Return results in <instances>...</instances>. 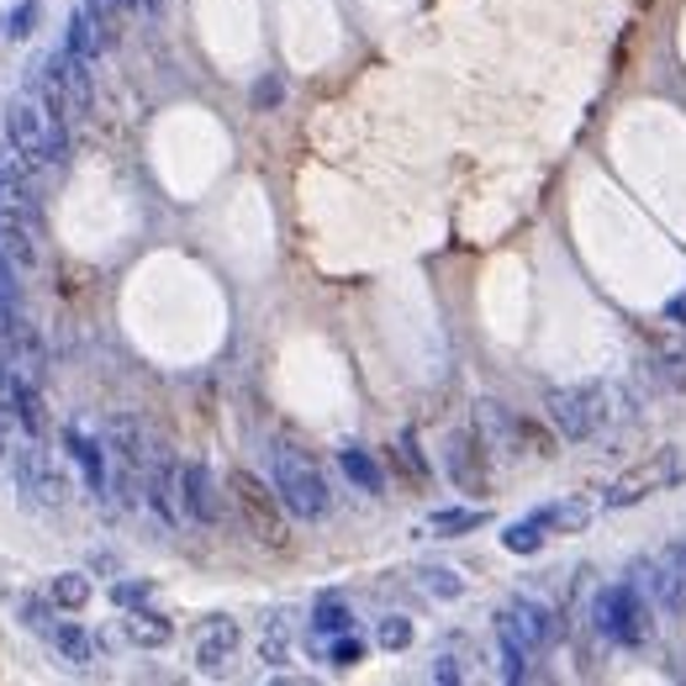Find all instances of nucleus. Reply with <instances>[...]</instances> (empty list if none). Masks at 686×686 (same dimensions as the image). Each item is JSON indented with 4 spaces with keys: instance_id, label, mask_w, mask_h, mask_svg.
I'll use <instances>...</instances> for the list:
<instances>
[{
    "instance_id": "nucleus-1",
    "label": "nucleus",
    "mask_w": 686,
    "mask_h": 686,
    "mask_svg": "<svg viewBox=\"0 0 686 686\" xmlns=\"http://www.w3.org/2000/svg\"><path fill=\"white\" fill-rule=\"evenodd\" d=\"M63 117H69V112H63L59 101L43 85H32L5 106V138H11V149L22 153L32 170H48V164H59L63 153H69Z\"/></svg>"
},
{
    "instance_id": "nucleus-2",
    "label": "nucleus",
    "mask_w": 686,
    "mask_h": 686,
    "mask_svg": "<svg viewBox=\"0 0 686 686\" xmlns=\"http://www.w3.org/2000/svg\"><path fill=\"white\" fill-rule=\"evenodd\" d=\"M106 460H112V497L121 508H143V491H149V433L143 422L117 412L112 428H106Z\"/></svg>"
},
{
    "instance_id": "nucleus-3",
    "label": "nucleus",
    "mask_w": 686,
    "mask_h": 686,
    "mask_svg": "<svg viewBox=\"0 0 686 686\" xmlns=\"http://www.w3.org/2000/svg\"><path fill=\"white\" fill-rule=\"evenodd\" d=\"M592 624H597L602 639H613V644H624V650H639V644L650 639L655 613H650V602L639 597L633 581H613V586H602L597 602H592Z\"/></svg>"
},
{
    "instance_id": "nucleus-4",
    "label": "nucleus",
    "mask_w": 686,
    "mask_h": 686,
    "mask_svg": "<svg viewBox=\"0 0 686 686\" xmlns=\"http://www.w3.org/2000/svg\"><path fill=\"white\" fill-rule=\"evenodd\" d=\"M269 476H275V491H280V502H286L291 518L312 523V518H323L333 508V491H328V480H323V470L306 454H297V449H275Z\"/></svg>"
},
{
    "instance_id": "nucleus-5",
    "label": "nucleus",
    "mask_w": 686,
    "mask_h": 686,
    "mask_svg": "<svg viewBox=\"0 0 686 686\" xmlns=\"http://www.w3.org/2000/svg\"><path fill=\"white\" fill-rule=\"evenodd\" d=\"M228 491H233V508H239L243 528L259 538L265 549H286V502H280V491L265 486V480L254 476V470H233L228 476Z\"/></svg>"
},
{
    "instance_id": "nucleus-6",
    "label": "nucleus",
    "mask_w": 686,
    "mask_h": 686,
    "mask_svg": "<svg viewBox=\"0 0 686 686\" xmlns=\"http://www.w3.org/2000/svg\"><path fill=\"white\" fill-rule=\"evenodd\" d=\"M544 412H549V422H555V433L570 439V444L597 439L602 422L613 418V412H607V386H560V391H549Z\"/></svg>"
},
{
    "instance_id": "nucleus-7",
    "label": "nucleus",
    "mask_w": 686,
    "mask_h": 686,
    "mask_svg": "<svg viewBox=\"0 0 686 686\" xmlns=\"http://www.w3.org/2000/svg\"><path fill=\"white\" fill-rule=\"evenodd\" d=\"M11 470H16V486L27 491L37 508L54 512V508H63V502H69V480H63L59 460H54V454H43L37 444H22V449H16Z\"/></svg>"
},
{
    "instance_id": "nucleus-8",
    "label": "nucleus",
    "mask_w": 686,
    "mask_h": 686,
    "mask_svg": "<svg viewBox=\"0 0 686 686\" xmlns=\"http://www.w3.org/2000/svg\"><path fill=\"white\" fill-rule=\"evenodd\" d=\"M497 628H508V633L523 644V650H528V655H544V650L560 639V618H555V613H549L538 597H512L508 607H502Z\"/></svg>"
},
{
    "instance_id": "nucleus-9",
    "label": "nucleus",
    "mask_w": 686,
    "mask_h": 686,
    "mask_svg": "<svg viewBox=\"0 0 686 686\" xmlns=\"http://www.w3.org/2000/svg\"><path fill=\"white\" fill-rule=\"evenodd\" d=\"M486 454H491V449L476 439V428H460V433L444 439V470L465 497H480V491H486Z\"/></svg>"
},
{
    "instance_id": "nucleus-10",
    "label": "nucleus",
    "mask_w": 686,
    "mask_h": 686,
    "mask_svg": "<svg viewBox=\"0 0 686 686\" xmlns=\"http://www.w3.org/2000/svg\"><path fill=\"white\" fill-rule=\"evenodd\" d=\"M179 512H185L190 523H207V528L222 523V491H217V480H211V470L201 460H196V465H179Z\"/></svg>"
},
{
    "instance_id": "nucleus-11",
    "label": "nucleus",
    "mask_w": 686,
    "mask_h": 686,
    "mask_svg": "<svg viewBox=\"0 0 686 686\" xmlns=\"http://www.w3.org/2000/svg\"><path fill=\"white\" fill-rule=\"evenodd\" d=\"M650 592L665 613H686V544H665L650 560Z\"/></svg>"
},
{
    "instance_id": "nucleus-12",
    "label": "nucleus",
    "mask_w": 686,
    "mask_h": 686,
    "mask_svg": "<svg viewBox=\"0 0 686 686\" xmlns=\"http://www.w3.org/2000/svg\"><path fill=\"white\" fill-rule=\"evenodd\" d=\"M143 508L164 523V528H175L179 518V470L170 465V454L164 449H153V460H149V491H143Z\"/></svg>"
},
{
    "instance_id": "nucleus-13",
    "label": "nucleus",
    "mask_w": 686,
    "mask_h": 686,
    "mask_svg": "<svg viewBox=\"0 0 686 686\" xmlns=\"http://www.w3.org/2000/svg\"><path fill=\"white\" fill-rule=\"evenodd\" d=\"M233 650H239V624L233 618H207V624L196 628V665L201 671H222L228 660H233Z\"/></svg>"
},
{
    "instance_id": "nucleus-14",
    "label": "nucleus",
    "mask_w": 686,
    "mask_h": 686,
    "mask_svg": "<svg viewBox=\"0 0 686 686\" xmlns=\"http://www.w3.org/2000/svg\"><path fill=\"white\" fill-rule=\"evenodd\" d=\"M63 449L74 454V465L85 470V486L101 497L106 486H112V460H106V444L101 439H90V433H80V428H63Z\"/></svg>"
},
{
    "instance_id": "nucleus-15",
    "label": "nucleus",
    "mask_w": 686,
    "mask_h": 686,
    "mask_svg": "<svg viewBox=\"0 0 686 686\" xmlns=\"http://www.w3.org/2000/svg\"><path fill=\"white\" fill-rule=\"evenodd\" d=\"M544 534H549V508L523 518V523H508V528H502V544H508L512 555H538V549H544Z\"/></svg>"
},
{
    "instance_id": "nucleus-16",
    "label": "nucleus",
    "mask_w": 686,
    "mask_h": 686,
    "mask_svg": "<svg viewBox=\"0 0 686 686\" xmlns=\"http://www.w3.org/2000/svg\"><path fill=\"white\" fill-rule=\"evenodd\" d=\"M127 639H132L138 650H164V644L175 639V624L159 618V613H132V618H127Z\"/></svg>"
},
{
    "instance_id": "nucleus-17",
    "label": "nucleus",
    "mask_w": 686,
    "mask_h": 686,
    "mask_svg": "<svg viewBox=\"0 0 686 686\" xmlns=\"http://www.w3.org/2000/svg\"><path fill=\"white\" fill-rule=\"evenodd\" d=\"M338 465H344V476L354 480L359 491H370V497H381V491H386V476H381V465H375V460H370L364 449H344V454H338Z\"/></svg>"
},
{
    "instance_id": "nucleus-18",
    "label": "nucleus",
    "mask_w": 686,
    "mask_h": 686,
    "mask_svg": "<svg viewBox=\"0 0 686 686\" xmlns=\"http://www.w3.org/2000/svg\"><path fill=\"white\" fill-rule=\"evenodd\" d=\"M48 602H54L59 613H80V607L90 602V575H85V570H63V575H54Z\"/></svg>"
},
{
    "instance_id": "nucleus-19",
    "label": "nucleus",
    "mask_w": 686,
    "mask_h": 686,
    "mask_svg": "<svg viewBox=\"0 0 686 686\" xmlns=\"http://www.w3.org/2000/svg\"><path fill=\"white\" fill-rule=\"evenodd\" d=\"M54 650H59L69 665H90V655H95V644H90V633L80 624H54Z\"/></svg>"
},
{
    "instance_id": "nucleus-20",
    "label": "nucleus",
    "mask_w": 686,
    "mask_h": 686,
    "mask_svg": "<svg viewBox=\"0 0 686 686\" xmlns=\"http://www.w3.org/2000/svg\"><path fill=\"white\" fill-rule=\"evenodd\" d=\"M480 523H486V512H476V508H444V512H433V518H428V534H439V538L476 534Z\"/></svg>"
},
{
    "instance_id": "nucleus-21",
    "label": "nucleus",
    "mask_w": 686,
    "mask_h": 686,
    "mask_svg": "<svg viewBox=\"0 0 686 686\" xmlns=\"http://www.w3.org/2000/svg\"><path fill=\"white\" fill-rule=\"evenodd\" d=\"M349 628H354V613H349L338 597L312 607V633H317V639H338V633H349Z\"/></svg>"
},
{
    "instance_id": "nucleus-22",
    "label": "nucleus",
    "mask_w": 686,
    "mask_h": 686,
    "mask_svg": "<svg viewBox=\"0 0 686 686\" xmlns=\"http://www.w3.org/2000/svg\"><path fill=\"white\" fill-rule=\"evenodd\" d=\"M259 655H265V665H286V655H291V628H286V613H275V618L265 624Z\"/></svg>"
},
{
    "instance_id": "nucleus-23",
    "label": "nucleus",
    "mask_w": 686,
    "mask_h": 686,
    "mask_svg": "<svg viewBox=\"0 0 686 686\" xmlns=\"http://www.w3.org/2000/svg\"><path fill=\"white\" fill-rule=\"evenodd\" d=\"M655 381L671 391L686 386V344H671V349H660L655 354Z\"/></svg>"
},
{
    "instance_id": "nucleus-24",
    "label": "nucleus",
    "mask_w": 686,
    "mask_h": 686,
    "mask_svg": "<svg viewBox=\"0 0 686 686\" xmlns=\"http://www.w3.org/2000/svg\"><path fill=\"white\" fill-rule=\"evenodd\" d=\"M497 644H502V676H508V682H528V660L534 655L512 639L508 628H497Z\"/></svg>"
},
{
    "instance_id": "nucleus-25",
    "label": "nucleus",
    "mask_w": 686,
    "mask_h": 686,
    "mask_svg": "<svg viewBox=\"0 0 686 686\" xmlns=\"http://www.w3.org/2000/svg\"><path fill=\"white\" fill-rule=\"evenodd\" d=\"M422 586L433 592V597H465V581H460V570H449V566H422Z\"/></svg>"
},
{
    "instance_id": "nucleus-26",
    "label": "nucleus",
    "mask_w": 686,
    "mask_h": 686,
    "mask_svg": "<svg viewBox=\"0 0 686 686\" xmlns=\"http://www.w3.org/2000/svg\"><path fill=\"white\" fill-rule=\"evenodd\" d=\"M375 639H381V650H391V655H402V650L412 644V624H407L402 613H391V618H381V628H375Z\"/></svg>"
},
{
    "instance_id": "nucleus-27",
    "label": "nucleus",
    "mask_w": 686,
    "mask_h": 686,
    "mask_svg": "<svg viewBox=\"0 0 686 686\" xmlns=\"http://www.w3.org/2000/svg\"><path fill=\"white\" fill-rule=\"evenodd\" d=\"M586 518H592V508L586 502H560V508H549V528H586Z\"/></svg>"
},
{
    "instance_id": "nucleus-28",
    "label": "nucleus",
    "mask_w": 686,
    "mask_h": 686,
    "mask_svg": "<svg viewBox=\"0 0 686 686\" xmlns=\"http://www.w3.org/2000/svg\"><path fill=\"white\" fill-rule=\"evenodd\" d=\"M286 101V85H280V74H265L259 85H254V112H269V106H280Z\"/></svg>"
},
{
    "instance_id": "nucleus-29",
    "label": "nucleus",
    "mask_w": 686,
    "mask_h": 686,
    "mask_svg": "<svg viewBox=\"0 0 686 686\" xmlns=\"http://www.w3.org/2000/svg\"><path fill=\"white\" fill-rule=\"evenodd\" d=\"M149 581H117V586H112V602H117V607H143V602H149Z\"/></svg>"
},
{
    "instance_id": "nucleus-30",
    "label": "nucleus",
    "mask_w": 686,
    "mask_h": 686,
    "mask_svg": "<svg viewBox=\"0 0 686 686\" xmlns=\"http://www.w3.org/2000/svg\"><path fill=\"white\" fill-rule=\"evenodd\" d=\"M359 655H364V644H359L354 633H338V639L328 644V660H333V665H359Z\"/></svg>"
},
{
    "instance_id": "nucleus-31",
    "label": "nucleus",
    "mask_w": 686,
    "mask_h": 686,
    "mask_svg": "<svg viewBox=\"0 0 686 686\" xmlns=\"http://www.w3.org/2000/svg\"><path fill=\"white\" fill-rule=\"evenodd\" d=\"M22 618H27V628H37V633H54V624H59V618H54V613H48V602H22Z\"/></svg>"
},
{
    "instance_id": "nucleus-32",
    "label": "nucleus",
    "mask_w": 686,
    "mask_h": 686,
    "mask_svg": "<svg viewBox=\"0 0 686 686\" xmlns=\"http://www.w3.org/2000/svg\"><path fill=\"white\" fill-rule=\"evenodd\" d=\"M32 22H37V0H22V5L11 11V37H27Z\"/></svg>"
},
{
    "instance_id": "nucleus-33",
    "label": "nucleus",
    "mask_w": 686,
    "mask_h": 686,
    "mask_svg": "<svg viewBox=\"0 0 686 686\" xmlns=\"http://www.w3.org/2000/svg\"><path fill=\"white\" fill-rule=\"evenodd\" d=\"M0 297L16 301V259L5 254V243H0Z\"/></svg>"
},
{
    "instance_id": "nucleus-34",
    "label": "nucleus",
    "mask_w": 686,
    "mask_h": 686,
    "mask_svg": "<svg viewBox=\"0 0 686 686\" xmlns=\"http://www.w3.org/2000/svg\"><path fill=\"white\" fill-rule=\"evenodd\" d=\"M433 682H444V686L460 682V660H454V655H439V660H433Z\"/></svg>"
},
{
    "instance_id": "nucleus-35",
    "label": "nucleus",
    "mask_w": 686,
    "mask_h": 686,
    "mask_svg": "<svg viewBox=\"0 0 686 686\" xmlns=\"http://www.w3.org/2000/svg\"><path fill=\"white\" fill-rule=\"evenodd\" d=\"M112 5H143V0H112Z\"/></svg>"
}]
</instances>
